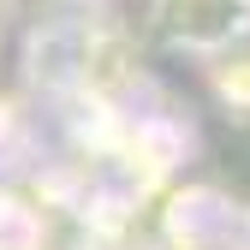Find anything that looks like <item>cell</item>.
Segmentation results:
<instances>
[{
	"mask_svg": "<svg viewBox=\"0 0 250 250\" xmlns=\"http://www.w3.org/2000/svg\"><path fill=\"white\" fill-rule=\"evenodd\" d=\"M250 0H155V36L185 54H221L244 36Z\"/></svg>",
	"mask_w": 250,
	"mask_h": 250,
	"instance_id": "cell-1",
	"label": "cell"
},
{
	"mask_svg": "<svg viewBox=\"0 0 250 250\" xmlns=\"http://www.w3.org/2000/svg\"><path fill=\"white\" fill-rule=\"evenodd\" d=\"M12 6H18V0H0V18H6V12H12Z\"/></svg>",
	"mask_w": 250,
	"mask_h": 250,
	"instance_id": "cell-2",
	"label": "cell"
}]
</instances>
